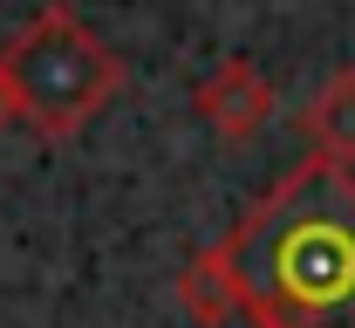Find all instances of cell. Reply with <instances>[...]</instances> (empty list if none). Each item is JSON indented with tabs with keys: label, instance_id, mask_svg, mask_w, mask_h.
Segmentation results:
<instances>
[{
	"label": "cell",
	"instance_id": "6da1fadb",
	"mask_svg": "<svg viewBox=\"0 0 355 328\" xmlns=\"http://www.w3.org/2000/svg\"><path fill=\"white\" fill-rule=\"evenodd\" d=\"M212 260L253 328H355V171L301 157Z\"/></svg>",
	"mask_w": 355,
	"mask_h": 328
},
{
	"label": "cell",
	"instance_id": "7a4b0ae2",
	"mask_svg": "<svg viewBox=\"0 0 355 328\" xmlns=\"http://www.w3.org/2000/svg\"><path fill=\"white\" fill-rule=\"evenodd\" d=\"M116 89H123V55L69 0H48L0 48V130L21 123L35 137H76L96 110H110Z\"/></svg>",
	"mask_w": 355,
	"mask_h": 328
},
{
	"label": "cell",
	"instance_id": "5b68a950",
	"mask_svg": "<svg viewBox=\"0 0 355 328\" xmlns=\"http://www.w3.org/2000/svg\"><path fill=\"white\" fill-rule=\"evenodd\" d=\"M178 301H184V315L198 328H219L225 315H232V287H225V274H219V260H212V246L178 274Z\"/></svg>",
	"mask_w": 355,
	"mask_h": 328
},
{
	"label": "cell",
	"instance_id": "277c9868",
	"mask_svg": "<svg viewBox=\"0 0 355 328\" xmlns=\"http://www.w3.org/2000/svg\"><path fill=\"white\" fill-rule=\"evenodd\" d=\"M301 137H308V157H328V164H342V171L355 164V69H335V76L308 96Z\"/></svg>",
	"mask_w": 355,
	"mask_h": 328
},
{
	"label": "cell",
	"instance_id": "3957f363",
	"mask_svg": "<svg viewBox=\"0 0 355 328\" xmlns=\"http://www.w3.org/2000/svg\"><path fill=\"white\" fill-rule=\"evenodd\" d=\"M191 110H198L225 144H246V137H260L266 123H273V83L260 76V62L225 55L219 69L191 89Z\"/></svg>",
	"mask_w": 355,
	"mask_h": 328
}]
</instances>
